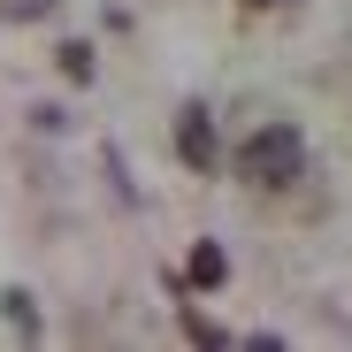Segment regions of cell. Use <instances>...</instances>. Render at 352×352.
Returning <instances> with one entry per match:
<instances>
[{
	"label": "cell",
	"mask_w": 352,
	"mask_h": 352,
	"mask_svg": "<svg viewBox=\"0 0 352 352\" xmlns=\"http://www.w3.org/2000/svg\"><path fill=\"white\" fill-rule=\"evenodd\" d=\"M238 176H245V184H268V192L299 184V176H307V138L291 131V123H268V131H253V138L238 146Z\"/></svg>",
	"instance_id": "1"
},
{
	"label": "cell",
	"mask_w": 352,
	"mask_h": 352,
	"mask_svg": "<svg viewBox=\"0 0 352 352\" xmlns=\"http://www.w3.org/2000/svg\"><path fill=\"white\" fill-rule=\"evenodd\" d=\"M176 153H184V168H214V115L207 107L176 115Z\"/></svg>",
	"instance_id": "2"
},
{
	"label": "cell",
	"mask_w": 352,
	"mask_h": 352,
	"mask_svg": "<svg viewBox=\"0 0 352 352\" xmlns=\"http://www.w3.org/2000/svg\"><path fill=\"white\" fill-rule=\"evenodd\" d=\"M222 276H230V261H222V245H192V283H199V291H214Z\"/></svg>",
	"instance_id": "3"
},
{
	"label": "cell",
	"mask_w": 352,
	"mask_h": 352,
	"mask_svg": "<svg viewBox=\"0 0 352 352\" xmlns=\"http://www.w3.org/2000/svg\"><path fill=\"white\" fill-rule=\"evenodd\" d=\"M0 299H8V322H16L23 337L38 329V307H31V291H0Z\"/></svg>",
	"instance_id": "4"
},
{
	"label": "cell",
	"mask_w": 352,
	"mask_h": 352,
	"mask_svg": "<svg viewBox=\"0 0 352 352\" xmlns=\"http://www.w3.org/2000/svg\"><path fill=\"white\" fill-rule=\"evenodd\" d=\"M184 337H192V344H230V337H222L214 322H199V314H184Z\"/></svg>",
	"instance_id": "5"
},
{
	"label": "cell",
	"mask_w": 352,
	"mask_h": 352,
	"mask_svg": "<svg viewBox=\"0 0 352 352\" xmlns=\"http://www.w3.org/2000/svg\"><path fill=\"white\" fill-rule=\"evenodd\" d=\"M62 69L69 77H92V46H62Z\"/></svg>",
	"instance_id": "6"
}]
</instances>
